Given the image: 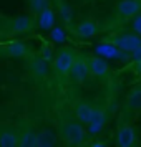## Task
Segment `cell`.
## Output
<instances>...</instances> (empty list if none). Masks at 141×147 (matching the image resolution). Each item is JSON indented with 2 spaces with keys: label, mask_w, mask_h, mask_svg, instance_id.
<instances>
[{
  "label": "cell",
  "mask_w": 141,
  "mask_h": 147,
  "mask_svg": "<svg viewBox=\"0 0 141 147\" xmlns=\"http://www.w3.org/2000/svg\"><path fill=\"white\" fill-rule=\"evenodd\" d=\"M30 71L35 74V78H45L48 74V63L42 56H35L33 60L30 61Z\"/></svg>",
  "instance_id": "cell-9"
},
{
  "label": "cell",
  "mask_w": 141,
  "mask_h": 147,
  "mask_svg": "<svg viewBox=\"0 0 141 147\" xmlns=\"http://www.w3.org/2000/svg\"><path fill=\"white\" fill-rule=\"evenodd\" d=\"M134 60H136V61H140V60H141V47L138 48L136 51H134Z\"/></svg>",
  "instance_id": "cell-23"
},
{
  "label": "cell",
  "mask_w": 141,
  "mask_h": 147,
  "mask_svg": "<svg viewBox=\"0 0 141 147\" xmlns=\"http://www.w3.org/2000/svg\"><path fill=\"white\" fill-rule=\"evenodd\" d=\"M53 38L55 40H58V41L63 40V33H61L60 30H53Z\"/></svg>",
  "instance_id": "cell-22"
},
{
  "label": "cell",
  "mask_w": 141,
  "mask_h": 147,
  "mask_svg": "<svg viewBox=\"0 0 141 147\" xmlns=\"http://www.w3.org/2000/svg\"><path fill=\"white\" fill-rule=\"evenodd\" d=\"M58 10H60L61 18L67 22V23H70V22H72V8H70V5H68L67 2H60Z\"/></svg>",
  "instance_id": "cell-20"
},
{
  "label": "cell",
  "mask_w": 141,
  "mask_h": 147,
  "mask_svg": "<svg viewBox=\"0 0 141 147\" xmlns=\"http://www.w3.org/2000/svg\"><path fill=\"white\" fill-rule=\"evenodd\" d=\"M75 60H76V55L73 53V50H70V48H61L60 51L57 53L55 61H53L55 71L58 74H70Z\"/></svg>",
  "instance_id": "cell-2"
},
{
  "label": "cell",
  "mask_w": 141,
  "mask_h": 147,
  "mask_svg": "<svg viewBox=\"0 0 141 147\" xmlns=\"http://www.w3.org/2000/svg\"><path fill=\"white\" fill-rule=\"evenodd\" d=\"M60 134L63 140L68 144H80L83 142L85 132H83V127L80 122H75V121H65L61 122L60 126Z\"/></svg>",
  "instance_id": "cell-1"
},
{
  "label": "cell",
  "mask_w": 141,
  "mask_h": 147,
  "mask_svg": "<svg viewBox=\"0 0 141 147\" xmlns=\"http://www.w3.org/2000/svg\"><path fill=\"white\" fill-rule=\"evenodd\" d=\"M116 13L121 18H133L141 13V0H120L116 5Z\"/></svg>",
  "instance_id": "cell-4"
},
{
  "label": "cell",
  "mask_w": 141,
  "mask_h": 147,
  "mask_svg": "<svg viewBox=\"0 0 141 147\" xmlns=\"http://www.w3.org/2000/svg\"><path fill=\"white\" fill-rule=\"evenodd\" d=\"M114 48H118L125 53H134L141 47V36L136 33H125L111 40Z\"/></svg>",
  "instance_id": "cell-3"
},
{
  "label": "cell",
  "mask_w": 141,
  "mask_h": 147,
  "mask_svg": "<svg viewBox=\"0 0 141 147\" xmlns=\"http://www.w3.org/2000/svg\"><path fill=\"white\" fill-rule=\"evenodd\" d=\"M55 23V13L52 8H48L45 12H42L40 13V18H38V25H40L43 30H50V28L53 27Z\"/></svg>",
  "instance_id": "cell-18"
},
{
  "label": "cell",
  "mask_w": 141,
  "mask_h": 147,
  "mask_svg": "<svg viewBox=\"0 0 141 147\" xmlns=\"http://www.w3.org/2000/svg\"><path fill=\"white\" fill-rule=\"evenodd\" d=\"M105 121H106V113H105V109L103 107H95V113H93V117H91V122H90V129L96 132V131H100L103 124H105Z\"/></svg>",
  "instance_id": "cell-14"
},
{
  "label": "cell",
  "mask_w": 141,
  "mask_h": 147,
  "mask_svg": "<svg viewBox=\"0 0 141 147\" xmlns=\"http://www.w3.org/2000/svg\"><path fill=\"white\" fill-rule=\"evenodd\" d=\"M18 140L20 137L12 129H5L0 132V147H18Z\"/></svg>",
  "instance_id": "cell-13"
},
{
  "label": "cell",
  "mask_w": 141,
  "mask_h": 147,
  "mask_svg": "<svg viewBox=\"0 0 141 147\" xmlns=\"http://www.w3.org/2000/svg\"><path fill=\"white\" fill-rule=\"evenodd\" d=\"M133 68L136 69V71H138V73H141V60H140V61H136V63L133 65Z\"/></svg>",
  "instance_id": "cell-24"
},
{
  "label": "cell",
  "mask_w": 141,
  "mask_h": 147,
  "mask_svg": "<svg viewBox=\"0 0 141 147\" xmlns=\"http://www.w3.org/2000/svg\"><path fill=\"white\" fill-rule=\"evenodd\" d=\"M28 3H30L32 10L37 13H42L50 8V0H28Z\"/></svg>",
  "instance_id": "cell-19"
},
{
  "label": "cell",
  "mask_w": 141,
  "mask_h": 147,
  "mask_svg": "<svg viewBox=\"0 0 141 147\" xmlns=\"http://www.w3.org/2000/svg\"><path fill=\"white\" fill-rule=\"evenodd\" d=\"M133 32H136V35L141 36V13L133 18Z\"/></svg>",
  "instance_id": "cell-21"
},
{
  "label": "cell",
  "mask_w": 141,
  "mask_h": 147,
  "mask_svg": "<svg viewBox=\"0 0 141 147\" xmlns=\"http://www.w3.org/2000/svg\"><path fill=\"white\" fill-rule=\"evenodd\" d=\"M88 66H90V74L95 78L105 80L110 76V66L101 56H88Z\"/></svg>",
  "instance_id": "cell-6"
},
{
  "label": "cell",
  "mask_w": 141,
  "mask_h": 147,
  "mask_svg": "<svg viewBox=\"0 0 141 147\" xmlns=\"http://www.w3.org/2000/svg\"><path fill=\"white\" fill-rule=\"evenodd\" d=\"M75 33L78 35L80 38H91V36H95L98 33V25L93 20H83L76 25Z\"/></svg>",
  "instance_id": "cell-8"
},
{
  "label": "cell",
  "mask_w": 141,
  "mask_h": 147,
  "mask_svg": "<svg viewBox=\"0 0 141 147\" xmlns=\"http://www.w3.org/2000/svg\"><path fill=\"white\" fill-rule=\"evenodd\" d=\"M70 76L73 78V81L76 83H85L87 78L90 76V66H88V58H83V56H76L73 66H72V71H70Z\"/></svg>",
  "instance_id": "cell-5"
},
{
  "label": "cell",
  "mask_w": 141,
  "mask_h": 147,
  "mask_svg": "<svg viewBox=\"0 0 141 147\" xmlns=\"http://www.w3.org/2000/svg\"><path fill=\"white\" fill-rule=\"evenodd\" d=\"M32 25H33L32 18H28V17H17V18L12 20L10 28H12L14 33H23V32H28L32 28Z\"/></svg>",
  "instance_id": "cell-12"
},
{
  "label": "cell",
  "mask_w": 141,
  "mask_h": 147,
  "mask_svg": "<svg viewBox=\"0 0 141 147\" xmlns=\"http://www.w3.org/2000/svg\"><path fill=\"white\" fill-rule=\"evenodd\" d=\"M140 107H141V86H136L126 96V109L136 111Z\"/></svg>",
  "instance_id": "cell-11"
},
{
  "label": "cell",
  "mask_w": 141,
  "mask_h": 147,
  "mask_svg": "<svg viewBox=\"0 0 141 147\" xmlns=\"http://www.w3.org/2000/svg\"><path fill=\"white\" fill-rule=\"evenodd\" d=\"M93 113H95V106L87 102V101H80L75 106V116H76L80 124H90L91 117H93Z\"/></svg>",
  "instance_id": "cell-7"
},
{
  "label": "cell",
  "mask_w": 141,
  "mask_h": 147,
  "mask_svg": "<svg viewBox=\"0 0 141 147\" xmlns=\"http://www.w3.org/2000/svg\"><path fill=\"white\" fill-rule=\"evenodd\" d=\"M7 55L12 56V58H23V56L28 55V48L23 41H14L12 45H8Z\"/></svg>",
  "instance_id": "cell-16"
},
{
  "label": "cell",
  "mask_w": 141,
  "mask_h": 147,
  "mask_svg": "<svg viewBox=\"0 0 141 147\" xmlns=\"http://www.w3.org/2000/svg\"><path fill=\"white\" fill-rule=\"evenodd\" d=\"M37 142L38 147H53L55 146V134L50 129H42L37 132Z\"/></svg>",
  "instance_id": "cell-15"
},
{
  "label": "cell",
  "mask_w": 141,
  "mask_h": 147,
  "mask_svg": "<svg viewBox=\"0 0 141 147\" xmlns=\"http://www.w3.org/2000/svg\"><path fill=\"white\" fill-rule=\"evenodd\" d=\"M118 146L133 147L134 146V131L129 126H123L118 131Z\"/></svg>",
  "instance_id": "cell-10"
},
{
  "label": "cell",
  "mask_w": 141,
  "mask_h": 147,
  "mask_svg": "<svg viewBox=\"0 0 141 147\" xmlns=\"http://www.w3.org/2000/svg\"><path fill=\"white\" fill-rule=\"evenodd\" d=\"M18 147H38V142H37V134L28 127L25 129L20 136V140H18Z\"/></svg>",
  "instance_id": "cell-17"
}]
</instances>
